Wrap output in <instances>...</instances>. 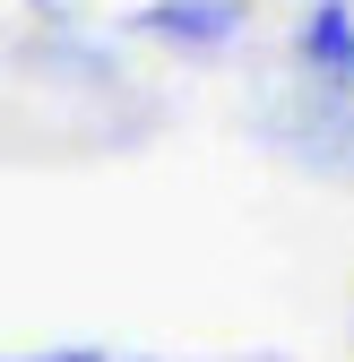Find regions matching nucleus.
<instances>
[{
	"mask_svg": "<svg viewBox=\"0 0 354 362\" xmlns=\"http://www.w3.org/2000/svg\"><path fill=\"white\" fill-rule=\"evenodd\" d=\"M268 139L294 164H320V173L354 181V95H320V104H302V112H268Z\"/></svg>",
	"mask_w": 354,
	"mask_h": 362,
	"instance_id": "nucleus-1",
	"label": "nucleus"
},
{
	"mask_svg": "<svg viewBox=\"0 0 354 362\" xmlns=\"http://www.w3.org/2000/svg\"><path fill=\"white\" fill-rule=\"evenodd\" d=\"M242 26H251V0H147V9H130V35L182 43V52H225Z\"/></svg>",
	"mask_w": 354,
	"mask_h": 362,
	"instance_id": "nucleus-2",
	"label": "nucleus"
},
{
	"mask_svg": "<svg viewBox=\"0 0 354 362\" xmlns=\"http://www.w3.org/2000/svg\"><path fill=\"white\" fill-rule=\"evenodd\" d=\"M26 9H43V18H61V9H69V0H26Z\"/></svg>",
	"mask_w": 354,
	"mask_h": 362,
	"instance_id": "nucleus-5",
	"label": "nucleus"
},
{
	"mask_svg": "<svg viewBox=\"0 0 354 362\" xmlns=\"http://www.w3.org/2000/svg\"><path fill=\"white\" fill-rule=\"evenodd\" d=\"M35 362H113V354H96V345H61V354H35Z\"/></svg>",
	"mask_w": 354,
	"mask_h": 362,
	"instance_id": "nucleus-4",
	"label": "nucleus"
},
{
	"mask_svg": "<svg viewBox=\"0 0 354 362\" xmlns=\"http://www.w3.org/2000/svg\"><path fill=\"white\" fill-rule=\"evenodd\" d=\"M294 61L312 95H354V0H312L294 26Z\"/></svg>",
	"mask_w": 354,
	"mask_h": 362,
	"instance_id": "nucleus-3",
	"label": "nucleus"
}]
</instances>
